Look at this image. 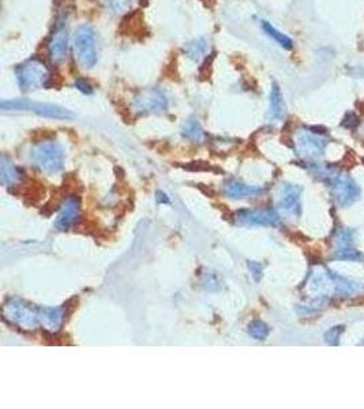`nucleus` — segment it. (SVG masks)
Listing matches in <instances>:
<instances>
[{"mask_svg":"<svg viewBox=\"0 0 364 409\" xmlns=\"http://www.w3.org/2000/svg\"><path fill=\"white\" fill-rule=\"evenodd\" d=\"M102 1L107 7V10H109L116 16H124L130 13L138 3V0H102Z\"/></svg>","mask_w":364,"mask_h":409,"instance_id":"1a4fd4ad","label":"nucleus"},{"mask_svg":"<svg viewBox=\"0 0 364 409\" xmlns=\"http://www.w3.org/2000/svg\"><path fill=\"white\" fill-rule=\"evenodd\" d=\"M16 77L20 89L33 90L44 87L49 83L51 71L45 61H41L40 58H30L17 67Z\"/></svg>","mask_w":364,"mask_h":409,"instance_id":"f03ea898","label":"nucleus"},{"mask_svg":"<svg viewBox=\"0 0 364 409\" xmlns=\"http://www.w3.org/2000/svg\"><path fill=\"white\" fill-rule=\"evenodd\" d=\"M301 142L307 147V150L310 149V152H313L314 154H321L327 145L324 138H321L320 135H315L313 133L304 134L303 137L301 138Z\"/></svg>","mask_w":364,"mask_h":409,"instance_id":"9b49d317","label":"nucleus"},{"mask_svg":"<svg viewBox=\"0 0 364 409\" xmlns=\"http://www.w3.org/2000/svg\"><path fill=\"white\" fill-rule=\"evenodd\" d=\"M75 85H77V87H78L80 90H83L85 93H89V92L92 90V89H90V86H89V83L86 85V82L85 81H78L77 83H75Z\"/></svg>","mask_w":364,"mask_h":409,"instance_id":"ddd939ff","label":"nucleus"},{"mask_svg":"<svg viewBox=\"0 0 364 409\" xmlns=\"http://www.w3.org/2000/svg\"><path fill=\"white\" fill-rule=\"evenodd\" d=\"M68 42H70V37H68L67 20H58L48 41V55L52 63L58 64L67 58Z\"/></svg>","mask_w":364,"mask_h":409,"instance_id":"7ed1b4c3","label":"nucleus"},{"mask_svg":"<svg viewBox=\"0 0 364 409\" xmlns=\"http://www.w3.org/2000/svg\"><path fill=\"white\" fill-rule=\"evenodd\" d=\"M261 28H262L266 36H269L272 40L276 41L284 49H292L293 48V41L291 40L286 35H284L283 32L276 29L270 22L262 20L261 22Z\"/></svg>","mask_w":364,"mask_h":409,"instance_id":"6e6552de","label":"nucleus"},{"mask_svg":"<svg viewBox=\"0 0 364 409\" xmlns=\"http://www.w3.org/2000/svg\"><path fill=\"white\" fill-rule=\"evenodd\" d=\"M3 109H13V111H18V109H30L35 111L37 114H40L42 116H49V118H56V119H64V118H70L71 114L63 108L55 106V105H49V104H37V102H26V100H16V102H4L1 104Z\"/></svg>","mask_w":364,"mask_h":409,"instance_id":"20e7f679","label":"nucleus"},{"mask_svg":"<svg viewBox=\"0 0 364 409\" xmlns=\"http://www.w3.org/2000/svg\"><path fill=\"white\" fill-rule=\"evenodd\" d=\"M333 195L340 206H351L359 198L360 190L348 175L340 173L333 181Z\"/></svg>","mask_w":364,"mask_h":409,"instance_id":"39448f33","label":"nucleus"},{"mask_svg":"<svg viewBox=\"0 0 364 409\" xmlns=\"http://www.w3.org/2000/svg\"><path fill=\"white\" fill-rule=\"evenodd\" d=\"M74 54L80 67L92 70L99 61L97 36L92 26L81 25L74 35Z\"/></svg>","mask_w":364,"mask_h":409,"instance_id":"f257e3e1","label":"nucleus"},{"mask_svg":"<svg viewBox=\"0 0 364 409\" xmlns=\"http://www.w3.org/2000/svg\"><path fill=\"white\" fill-rule=\"evenodd\" d=\"M210 51V44L206 39H197V40L190 41L184 47V54L188 59L191 61H201L207 56Z\"/></svg>","mask_w":364,"mask_h":409,"instance_id":"0eeeda50","label":"nucleus"},{"mask_svg":"<svg viewBox=\"0 0 364 409\" xmlns=\"http://www.w3.org/2000/svg\"><path fill=\"white\" fill-rule=\"evenodd\" d=\"M270 111L274 118H283L285 114V104H284L281 90L277 85L273 86L272 94H270Z\"/></svg>","mask_w":364,"mask_h":409,"instance_id":"9d476101","label":"nucleus"},{"mask_svg":"<svg viewBox=\"0 0 364 409\" xmlns=\"http://www.w3.org/2000/svg\"><path fill=\"white\" fill-rule=\"evenodd\" d=\"M343 330H344V327L343 326L333 327V329L326 334V340H327V343L332 344V346H337V344H339V338H340Z\"/></svg>","mask_w":364,"mask_h":409,"instance_id":"f8f14e48","label":"nucleus"},{"mask_svg":"<svg viewBox=\"0 0 364 409\" xmlns=\"http://www.w3.org/2000/svg\"><path fill=\"white\" fill-rule=\"evenodd\" d=\"M337 250H336V260L341 261H359L362 255L353 247V233L346 229H340L337 235Z\"/></svg>","mask_w":364,"mask_h":409,"instance_id":"423d86ee","label":"nucleus"}]
</instances>
